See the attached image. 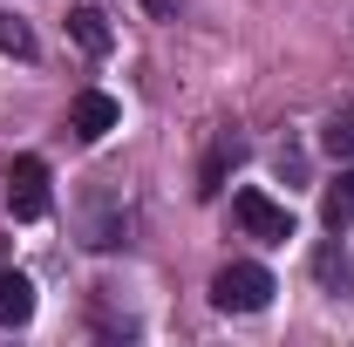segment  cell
Instances as JSON below:
<instances>
[{"instance_id": "6da1fadb", "label": "cell", "mask_w": 354, "mask_h": 347, "mask_svg": "<svg viewBox=\"0 0 354 347\" xmlns=\"http://www.w3.org/2000/svg\"><path fill=\"white\" fill-rule=\"evenodd\" d=\"M266 300H272V272L252 265V259H232L212 279V306L218 313H266Z\"/></svg>"}, {"instance_id": "7a4b0ae2", "label": "cell", "mask_w": 354, "mask_h": 347, "mask_svg": "<svg viewBox=\"0 0 354 347\" xmlns=\"http://www.w3.org/2000/svg\"><path fill=\"white\" fill-rule=\"evenodd\" d=\"M232 218H239L252 238H272V245H286V238H293V212H286V205H272L266 191H239V198H232Z\"/></svg>"}, {"instance_id": "3957f363", "label": "cell", "mask_w": 354, "mask_h": 347, "mask_svg": "<svg viewBox=\"0 0 354 347\" xmlns=\"http://www.w3.org/2000/svg\"><path fill=\"white\" fill-rule=\"evenodd\" d=\"M7 205H14V218H41L48 212V164L41 157H14V171H7Z\"/></svg>"}, {"instance_id": "277c9868", "label": "cell", "mask_w": 354, "mask_h": 347, "mask_svg": "<svg viewBox=\"0 0 354 347\" xmlns=\"http://www.w3.org/2000/svg\"><path fill=\"white\" fill-rule=\"evenodd\" d=\"M116 116H123V109H116V95H102V88H82V95L68 102V130L82 136V143H102V136L116 130Z\"/></svg>"}, {"instance_id": "5b68a950", "label": "cell", "mask_w": 354, "mask_h": 347, "mask_svg": "<svg viewBox=\"0 0 354 347\" xmlns=\"http://www.w3.org/2000/svg\"><path fill=\"white\" fill-rule=\"evenodd\" d=\"M35 320V286L21 272H0V327H28Z\"/></svg>"}, {"instance_id": "8992f818", "label": "cell", "mask_w": 354, "mask_h": 347, "mask_svg": "<svg viewBox=\"0 0 354 347\" xmlns=\"http://www.w3.org/2000/svg\"><path fill=\"white\" fill-rule=\"evenodd\" d=\"M68 35H75L88 55H109V21H102V7H75V14H68Z\"/></svg>"}, {"instance_id": "52a82bcc", "label": "cell", "mask_w": 354, "mask_h": 347, "mask_svg": "<svg viewBox=\"0 0 354 347\" xmlns=\"http://www.w3.org/2000/svg\"><path fill=\"white\" fill-rule=\"evenodd\" d=\"M0 55H21V62L35 55V35H28V21H21V14H7V7H0Z\"/></svg>"}, {"instance_id": "ba28073f", "label": "cell", "mask_w": 354, "mask_h": 347, "mask_svg": "<svg viewBox=\"0 0 354 347\" xmlns=\"http://www.w3.org/2000/svg\"><path fill=\"white\" fill-rule=\"evenodd\" d=\"M334 157H354V116H341V123H327V136H320Z\"/></svg>"}, {"instance_id": "9c48e42d", "label": "cell", "mask_w": 354, "mask_h": 347, "mask_svg": "<svg viewBox=\"0 0 354 347\" xmlns=\"http://www.w3.org/2000/svg\"><path fill=\"white\" fill-rule=\"evenodd\" d=\"M143 14H157V21H171V14H177V0H143Z\"/></svg>"}, {"instance_id": "30bf717a", "label": "cell", "mask_w": 354, "mask_h": 347, "mask_svg": "<svg viewBox=\"0 0 354 347\" xmlns=\"http://www.w3.org/2000/svg\"><path fill=\"white\" fill-rule=\"evenodd\" d=\"M0 272H7V238H0Z\"/></svg>"}, {"instance_id": "8fae6325", "label": "cell", "mask_w": 354, "mask_h": 347, "mask_svg": "<svg viewBox=\"0 0 354 347\" xmlns=\"http://www.w3.org/2000/svg\"><path fill=\"white\" fill-rule=\"evenodd\" d=\"M341 184H348V198H354V171H348V177H341Z\"/></svg>"}]
</instances>
